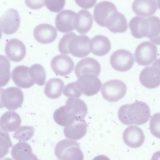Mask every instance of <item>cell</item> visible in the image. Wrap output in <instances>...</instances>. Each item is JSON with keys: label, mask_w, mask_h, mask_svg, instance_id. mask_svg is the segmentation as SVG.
I'll return each mask as SVG.
<instances>
[{"label": "cell", "mask_w": 160, "mask_h": 160, "mask_svg": "<svg viewBox=\"0 0 160 160\" xmlns=\"http://www.w3.org/2000/svg\"><path fill=\"white\" fill-rule=\"evenodd\" d=\"M129 26L134 38H141L146 37L152 43L160 44V19L156 16L144 18L136 16L129 21Z\"/></svg>", "instance_id": "6da1fadb"}, {"label": "cell", "mask_w": 160, "mask_h": 160, "mask_svg": "<svg viewBox=\"0 0 160 160\" xmlns=\"http://www.w3.org/2000/svg\"><path fill=\"white\" fill-rule=\"evenodd\" d=\"M90 38L86 35H77L75 33L71 32L65 34L61 38L58 49L61 53H70L76 57L83 58L90 52Z\"/></svg>", "instance_id": "7a4b0ae2"}, {"label": "cell", "mask_w": 160, "mask_h": 160, "mask_svg": "<svg viewBox=\"0 0 160 160\" xmlns=\"http://www.w3.org/2000/svg\"><path fill=\"white\" fill-rule=\"evenodd\" d=\"M150 116V110L147 104L137 101L126 104L119 109L118 117L120 122L126 125H140L147 122Z\"/></svg>", "instance_id": "3957f363"}, {"label": "cell", "mask_w": 160, "mask_h": 160, "mask_svg": "<svg viewBox=\"0 0 160 160\" xmlns=\"http://www.w3.org/2000/svg\"><path fill=\"white\" fill-rule=\"evenodd\" d=\"M56 156L60 160H83V155L76 141L65 139L58 142L54 148Z\"/></svg>", "instance_id": "277c9868"}, {"label": "cell", "mask_w": 160, "mask_h": 160, "mask_svg": "<svg viewBox=\"0 0 160 160\" xmlns=\"http://www.w3.org/2000/svg\"><path fill=\"white\" fill-rule=\"evenodd\" d=\"M23 99V92L19 88H0V108L5 107L8 110H15L21 107Z\"/></svg>", "instance_id": "5b68a950"}, {"label": "cell", "mask_w": 160, "mask_h": 160, "mask_svg": "<svg viewBox=\"0 0 160 160\" xmlns=\"http://www.w3.org/2000/svg\"><path fill=\"white\" fill-rule=\"evenodd\" d=\"M127 90L126 84L122 81L113 79L104 82L101 90L104 99L111 102H116L123 98Z\"/></svg>", "instance_id": "8992f818"}, {"label": "cell", "mask_w": 160, "mask_h": 160, "mask_svg": "<svg viewBox=\"0 0 160 160\" xmlns=\"http://www.w3.org/2000/svg\"><path fill=\"white\" fill-rule=\"evenodd\" d=\"M157 54L156 45L149 41H144L136 48L134 52L135 60L139 65H149L157 59Z\"/></svg>", "instance_id": "52a82bcc"}, {"label": "cell", "mask_w": 160, "mask_h": 160, "mask_svg": "<svg viewBox=\"0 0 160 160\" xmlns=\"http://www.w3.org/2000/svg\"><path fill=\"white\" fill-rule=\"evenodd\" d=\"M110 62L111 66L116 70L124 72L129 70L133 66L134 58L130 51L120 49L114 51L111 55Z\"/></svg>", "instance_id": "ba28073f"}, {"label": "cell", "mask_w": 160, "mask_h": 160, "mask_svg": "<svg viewBox=\"0 0 160 160\" xmlns=\"http://www.w3.org/2000/svg\"><path fill=\"white\" fill-rule=\"evenodd\" d=\"M141 84L149 89L156 88L160 85V65L159 59L150 66L145 68L139 76Z\"/></svg>", "instance_id": "9c48e42d"}, {"label": "cell", "mask_w": 160, "mask_h": 160, "mask_svg": "<svg viewBox=\"0 0 160 160\" xmlns=\"http://www.w3.org/2000/svg\"><path fill=\"white\" fill-rule=\"evenodd\" d=\"M75 82L82 92L88 96L98 93L102 84L97 76L93 74L82 75Z\"/></svg>", "instance_id": "30bf717a"}, {"label": "cell", "mask_w": 160, "mask_h": 160, "mask_svg": "<svg viewBox=\"0 0 160 160\" xmlns=\"http://www.w3.org/2000/svg\"><path fill=\"white\" fill-rule=\"evenodd\" d=\"M20 17L17 10L10 8L0 17V26L3 32L7 35L15 33L18 29Z\"/></svg>", "instance_id": "8fae6325"}, {"label": "cell", "mask_w": 160, "mask_h": 160, "mask_svg": "<svg viewBox=\"0 0 160 160\" xmlns=\"http://www.w3.org/2000/svg\"><path fill=\"white\" fill-rule=\"evenodd\" d=\"M51 66L56 75L65 76L72 71L74 65L73 61L68 56L60 54L52 58Z\"/></svg>", "instance_id": "7c38bea8"}, {"label": "cell", "mask_w": 160, "mask_h": 160, "mask_svg": "<svg viewBox=\"0 0 160 160\" xmlns=\"http://www.w3.org/2000/svg\"><path fill=\"white\" fill-rule=\"evenodd\" d=\"M53 118L59 125L66 127L78 119L76 112L73 108L66 102V105L60 107L54 112Z\"/></svg>", "instance_id": "4fadbf2b"}, {"label": "cell", "mask_w": 160, "mask_h": 160, "mask_svg": "<svg viewBox=\"0 0 160 160\" xmlns=\"http://www.w3.org/2000/svg\"><path fill=\"white\" fill-rule=\"evenodd\" d=\"M76 14L75 12L69 10H63L58 13L55 20V26L57 29L63 33L74 30Z\"/></svg>", "instance_id": "5bb4252c"}, {"label": "cell", "mask_w": 160, "mask_h": 160, "mask_svg": "<svg viewBox=\"0 0 160 160\" xmlns=\"http://www.w3.org/2000/svg\"><path fill=\"white\" fill-rule=\"evenodd\" d=\"M12 78L16 85L22 88H29L35 84L31 75L30 68L23 65L18 66L13 69Z\"/></svg>", "instance_id": "9a60e30c"}, {"label": "cell", "mask_w": 160, "mask_h": 160, "mask_svg": "<svg viewBox=\"0 0 160 160\" xmlns=\"http://www.w3.org/2000/svg\"><path fill=\"white\" fill-rule=\"evenodd\" d=\"M5 51L9 59L15 62L22 60L26 53V47L24 43L21 41L16 38L10 39L7 42Z\"/></svg>", "instance_id": "2e32d148"}, {"label": "cell", "mask_w": 160, "mask_h": 160, "mask_svg": "<svg viewBox=\"0 0 160 160\" xmlns=\"http://www.w3.org/2000/svg\"><path fill=\"white\" fill-rule=\"evenodd\" d=\"M33 36L35 39L39 43L49 44L55 40L57 36V31L52 25L47 23H42L35 28Z\"/></svg>", "instance_id": "e0dca14e"}, {"label": "cell", "mask_w": 160, "mask_h": 160, "mask_svg": "<svg viewBox=\"0 0 160 160\" xmlns=\"http://www.w3.org/2000/svg\"><path fill=\"white\" fill-rule=\"evenodd\" d=\"M101 71L99 63L92 58L87 57L80 60L76 65L75 72L79 78L84 75L93 74L98 76Z\"/></svg>", "instance_id": "ac0fdd59"}, {"label": "cell", "mask_w": 160, "mask_h": 160, "mask_svg": "<svg viewBox=\"0 0 160 160\" xmlns=\"http://www.w3.org/2000/svg\"><path fill=\"white\" fill-rule=\"evenodd\" d=\"M123 139L124 143L132 148H138L143 144L145 136L142 129L136 126L127 128L124 131Z\"/></svg>", "instance_id": "d6986e66"}, {"label": "cell", "mask_w": 160, "mask_h": 160, "mask_svg": "<svg viewBox=\"0 0 160 160\" xmlns=\"http://www.w3.org/2000/svg\"><path fill=\"white\" fill-rule=\"evenodd\" d=\"M117 10L115 6L111 2L103 1L99 2L94 9V20L99 25L104 27L105 22L109 16Z\"/></svg>", "instance_id": "ffe728a7"}, {"label": "cell", "mask_w": 160, "mask_h": 160, "mask_svg": "<svg viewBox=\"0 0 160 160\" xmlns=\"http://www.w3.org/2000/svg\"><path fill=\"white\" fill-rule=\"evenodd\" d=\"M158 0H135L132 5L133 12L137 15L147 17L154 14L159 8Z\"/></svg>", "instance_id": "44dd1931"}, {"label": "cell", "mask_w": 160, "mask_h": 160, "mask_svg": "<svg viewBox=\"0 0 160 160\" xmlns=\"http://www.w3.org/2000/svg\"><path fill=\"white\" fill-rule=\"evenodd\" d=\"M105 27L114 33H123L128 29L125 17L117 10L113 12L109 16L105 22Z\"/></svg>", "instance_id": "7402d4cb"}, {"label": "cell", "mask_w": 160, "mask_h": 160, "mask_svg": "<svg viewBox=\"0 0 160 160\" xmlns=\"http://www.w3.org/2000/svg\"><path fill=\"white\" fill-rule=\"evenodd\" d=\"M89 48L90 51L94 55L102 56L110 51L111 44L107 37L98 35L93 37L90 41Z\"/></svg>", "instance_id": "603a6c76"}, {"label": "cell", "mask_w": 160, "mask_h": 160, "mask_svg": "<svg viewBox=\"0 0 160 160\" xmlns=\"http://www.w3.org/2000/svg\"><path fill=\"white\" fill-rule=\"evenodd\" d=\"M87 127L86 122L83 119L75 120L71 124L64 127L63 133L67 138L78 140L86 134Z\"/></svg>", "instance_id": "cb8c5ba5"}, {"label": "cell", "mask_w": 160, "mask_h": 160, "mask_svg": "<svg viewBox=\"0 0 160 160\" xmlns=\"http://www.w3.org/2000/svg\"><path fill=\"white\" fill-rule=\"evenodd\" d=\"M21 120L16 112L9 111L4 113L0 118V127L7 132L15 131L21 125Z\"/></svg>", "instance_id": "d4e9b609"}, {"label": "cell", "mask_w": 160, "mask_h": 160, "mask_svg": "<svg viewBox=\"0 0 160 160\" xmlns=\"http://www.w3.org/2000/svg\"><path fill=\"white\" fill-rule=\"evenodd\" d=\"M93 22L92 16L88 10L82 9L76 14L75 28L79 33H87L91 28Z\"/></svg>", "instance_id": "484cf974"}, {"label": "cell", "mask_w": 160, "mask_h": 160, "mask_svg": "<svg viewBox=\"0 0 160 160\" xmlns=\"http://www.w3.org/2000/svg\"><path fill=\"white\" fill-rule=\"evenodd\" d=\"M11 153L14 160L38 159L33 153L30 146L24 142H20L15 144L12 148Z\"/></svg>", "instance_id": "4316f807"}, {"label": "cell", "mask_w": 160, "mask_h": 160, "mask_svg": "<svg viewBox=\"0 0 160 160\" xmlns=\"http://www.w3.org/2000/svg\"><path fill=\"white\" fill-rule=\"evenodd\" d=\"M64 86L62 80L57 78H52L46 83L44 92L48 98L56 99L61 96Z\"/></svg>", "instance_id": "83f0119b"}, {"label": "cell", "mask_w": 160, "mask_h": 160, "mask_svg": "<svg viewBox=\"0 0 160 160\" xmlns=\"http://www.w3.org/2000/svg\"><path fill=\"white\" fill-rule=\"evenodd\" d=\"M10 63L4 55H0V87L6 85L11 79Z\"/></svg>", "instance_id": "f1b7e54d"}, {"label": "cell", "mask_w": 160, "mask_h": 160, "mask_svg": "<svg viewBox=\"0 0 160 160\" xmlns=\"http://www.w3.org/2000/svg\"><path fill=\"white\" fill-rule=\"evenodd\" d=\"M30 70L35 83L40 86L43 85L45 82L46 74L43 67L39 64H33L30 67Z\"/></svg>", "instance_id": "f546056e"}, {"label": "cell", "mask_w": 160, "mask_h": 160, "mask_svg": "<svg viewBox=\"0 0 160 160\" xmlns=\"http://www.w3.org/2000/svg\"><path fill=\"white\" fill-rule=\"evenodd\" d=\"M74 109L79 120L83 119L87 115L88 108L85 102L80 99L68 98L66 101Z\"/></svg>", "instance_id": "4dcf8cb0"}, {"label": "cell", "mask_w": 160, "mask_h": 160, "mask_svg": "<svg viewBox=\"0 0 160 160\" xmlns=\"http://www.w3.org/2000/svg\"><path fill=\"white\" fill-rule=\"evenodd\" d=\"M34 132L32 126H24L18 128L13 134L14 138L20 141H27L33 136Z\"/></svg>", "instance_id": "1f68e13d"}, {"label": "cell", "mask_w": 160, "mask_h": 160, "mask_svg": "<svg viewBox=\"0 0 160 160\" xmlns=\"http://www.w3.org/2000/svg\"><path fill=\"white\" fill-rule=\"evenodd\" d=\"M13 146L8 133L0 130V159L8 153L9 149Z\"/></svg>", "instance_id": "d6a6232c"}, {"label": "cell", "mask_w": 160, "mask_h": 160, "mask_svg": "<svg viewBox=\"0 0 160 160\" xmlns=\"http://www.w3.org/2000/svg\"><path fill=\"white\" fill-rule=\"evenodd\" d=\"M63 93L66 97L70 98H78L82 93L79 88L75 82L68 84L63 91Z\"/></svg>", "instance_id": "836d02e7"}, {"label": "cell", "mask_w": 160, "mask_h": 160, "mask_svg": "<svg viewBox=\"0 0 160 160\" xmlns=\"http://www.w3.org/2000/svg\"><path fill=\"white\" fill-rule=\"evenodd\" d=\"M45 5L50 11L58 12L64 8L65 0H44Z\"/></svg>", "instance_id": "e575fe53"}, {"label": "cell", "mask_w": 160, "mask_h": 160, "mask_svg": "<svg viewBox=\"0 0 160 160\" xmlns=\"http://www.w3.org/2000/svg\"><path fill=\"white\" fill-rule=\"evenodd\" d=\"M150 128L152 134L156 138H160V113H157L152 117L150 122Z\"/></svg>", "instance_id": "d590c367"}, {"label": "cell", "mask_w": 160, "mask_h": 160, "mask_svg": "<svg viewBox=\"0 0 160 160\" xmlns=\"http://www.w3.org/2000/svg\"><path fill=\"white\" fill-rule=\"evenodd\" d=\"M25 1L27 6L32 9H38L44 5V0H25Z\"/></svg>", "instance_id": "8d00e7d4"}, {"label": "cell", "mask_w": 160, "mask_h": 160, "mask_svg": "<svg viewBox=\"0 0 160 160\" xmlns=\"http://www.w3.org/2000/svg\"><path fill=\"white\" fill-rule=\"evenodd\" d=\"M76 4L81 8L89 9L93 7L97 0H74Z\"/></svg>", "instance_id": "74e56055"}, {"label": "cell", "mask_w": 160, "mask_h": 160, "mask_svg": "<svg viewBox=\"0 0 160 160\" xmlns=\"http://www.w3.org/2000/svg\"><path fill=\"white\" fill-rule=\"evenodd\" d=\"M2 29L0 26V39L1 38L2 36Z\"/></svg>", "instance_id": "f35d334b"}, {"label": "cell", "mask_w": 160, "mask_h": 160, "mask_svg": "<svg viewBox=\"0 0 160 160\" xmlns=\"http://www.w3.org/2000/svg\"><path fill=\"white\" fill-rule=\"evenodd\" d=\"M158 0L159 1V0Z\"/></svg>", "instance_id": "ab89813d"}]
</instances>
